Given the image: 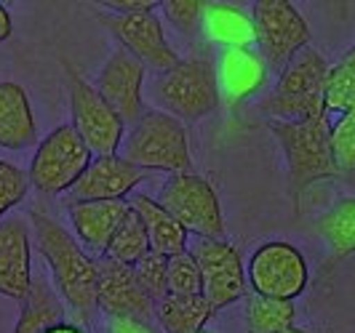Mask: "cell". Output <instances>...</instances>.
I'll use <instances>...</instances> for the list:
<instances>
[{
	"label": "cell",
	"instance_id": "6da1fadb",
	"mask_svg": "<svg viewBox=\"0 0 355 333\" xmlns=\"http://www.w3.org/2000/svg\"><path fill=\"white\" fill-rule=\"evenodd\" d=\"M30 224L35 237L37 253L51 272V282L56 294L62 296L64 307L78 320H91L96 312V278H99V262L89 256L78 237H72L53 216L46 210H30Z\"/></svg>",
	"mask_w": 355,
	"mask_h": 333
},
{
	"label": "cell",
	"instance_id": "7a4b0ae2",
	"mask_svg": "<svg viewBox=\"0 0 355 333\" xmlns=\"http://www.w3.org/2000/svg\"><path fill=\"white\" fill-rule=\"evenodd\" d=\"M270 134L281 144L286 160V179H288V197L294 213H300L302 195L323 179H337V165L329 147V115H320L302 123H284L267 120Z\"/></svg>",
	"mask_w": 355,
	"mask_h": 333
},
{
	"label": "cell",
	"instance_id": "3957f363",
	"mask_svg": "<svg viewBox=\"0 0 355 333\" xmlns=\"http://www.w3.org/2000/svg\"><path fill=\"white\" fill-rule=\"evenodd\" d=\"M150 99L155 102V109L177 118L184 125L198 123L209 118L219 105L216 70L203 56L182 59L177 67L153 78Z\"/></svg>",
	"mask_w": 355,
	"mask_h": 333
},
{
	"label": "cell",
	"instance_id": "277c9868",
	"mask_svg": "<svg viewBox=\"0 0 355 333\" xmlns=\"http://www.w3.org/2000/svg\"><path fill=\"white\" fill-rule=\"evenodd\" d=\"M123 158L139 165L142 171L184 174L193 171V152L187 125L160 112L147 109L134 125H128L123 136Z\"/></svg>",
	"mask_w": 355,
	"mask_h": 333
},
{
	"label": "cell",
	"instance_id": "5b68a950",
	"mask_svg": "<svg viewBox=\"0 0 355 333\" xmlns=\"http://www.w3.org/2000/svg\"><path fill=\"white\" fill-rule=\"evenodd\" d=\"M329 64L315 48H302L284 70L275 88L270 91L262 112L267 120H284V123H302L326 115L323 91H326Z\"/></svg>",
	"mask_w": 355,
	"mask_h": 333
},
{
	"label": "cell",
	"instance_id": "8992f818",
	"mask_svg": "<svg viewBox=\"0 0 355 333\" xmlns=\"http://www.w3.org/2000/svg\"><path fill=\"white\" fill-rule=\"evenodd\" d=\"M59 64L64 70V86L70 99V125L86 141L94 158L118 155V147L123 144L125 136V125L121 123V118L112 112V107L102 99L96 86L86 80V75L67 56H59Z\"/></svg>",
	"mask_w": 355,
	"mask_h": 333
},
{
	"label": "cell",
	"instance_id": "52a82bcc",
	"mask_svg": "<svg viewBox=\"0 0 355 333\" xmlns=\"http://www.w3.org/2000/svg\"><path fill=\"white\" fill-rule=\"evenodd\" d=\"M91 150L86 141L78 136V131L70 123L56 125L51 134H46L37 141L35 155L30 160V187H35L46 197L67 195L78 184V179L86 174L91 165Z\"/></svg>",
	"mask_w": 355,
	"mask_h": 333
},
{
	"label": "cell",
	"instance_id": "ba28073f",
	"mask_svg": "<svg viewBox=\"0 0 355 333\" xmlns=\"http://www.w3.org/2000/svg\"><path fill=\"white\" fill-rule=\"evenodd\" d=\"M155 200L187 229V235L225 237V232H227L214 184L196 171L168 176Z\"/></svg>",
	"mask_w": 355,
	"mask_h": 333
},
{
	"label": "cell",
	"instance_id": "9c48e42d",
	"mask_svg": "<svg viewBox=\"0 0 355 333\" xmlns=\"http://www.w3.org/2000/svg\"><path fill=\"white\" fill-rule=\"evenodd\" d=\"M246 280L257 296L294 301L307 291L310 269L304 253L288 240H265L246 264Z\"/></svg>",
	"mask_w": 355,
	"mask_h": 333
},
{
	"label": "cell",
	"instance_id": "30bf717a",
	"mask_svg": "<svg viewBox=\"0 0 355 333\" xmlns=\"http://www.w3.org/2000/svg\"><path fill=\"white\" fill-rule=\"evenodd\" d=\"M251 21L257 53L272 70H284L297 53L310 46V27L288 0H257Z\"/></svg>",
	"mask_w": 355,
	"mask_h": 333
},
{
	"label": "cell",
	"instance_id": "8fae6325",
	"mask_svg": "<svg viewBox=\"0 0 355 333\" xmlns=\"http://www.w3.org/2000/svg\"><path fill=\"white\" fill-rule=\"evenodd\" d=\"M187 251L200 267L203 296L214 307V312L249 296L246 264L241 259L238 246H232L227 237H196Z\"/></svg>",
	"mask_w": 355,
	"mask_h": 333
},
{
	"label": "cell",
	"instance_id": "7c38bea8",
	"mask_svg": "<svg viewBox=\"0 0 355 333\" xmlns=\"http://www.w3.org/2000/svg\"><path fill=\"white\" fill-rule=\"evenodd\" d=\"M96 17L110 30V35L118 40L121 48H125L134 59H139L144 67L155 70V75L171 70L182 62L179 53L171 48L166 30H163V21L155 11L153 14H128V17L99 11Z\"/></svg>",
	"mask_w": 355,
	"mask_h": 333
},
{
	"label": "cell",
	"instance_id": "4fadbf2b",
	"mask_svg": "<svg viewBox=\"0 0 355 333\" xmlns=\"http://www.w3.org/2000/svg\"><path fill=\"white\" fill-rule=\"evenodd\" d=\"M94 86L123 125H134L147 112V107H144V64L121 46L105 59Z\"/></svg>",
	"mask_w": 355,
	"mask_h": 333
},
{
	"label": "cell",
	"instance_id": "5bb4252c",
	"mask_svg": "<svg viewBox=\"0 0 355 333\" xmlns=\"http://www.w3.org/2000/svg\"><path fill=\"white\" fill-rule=\"evenodd\" d=\"M99 278H96V309L107 317H137L155 323V304L137 282L134 267L96 259Z\"/></svg>",
	"mask_w": 355,
	"mask_h": 333
},
{
	"label": "cell",
	"instance_id": "9a60e30c",
	"mask_svg": "<svg viewBox=\"0 0 355 333\" xmlns=\"http://www.w3.org/2000/svg\"><path fill=\"white\" fill-rule=\"evenodd\" d=\"M147 179V171L134 165L123 155L94 158L86 174L67 192L70 203H94V200H125Z\"/></svg>",
	"mask_w": 355,
	"mask_h": 333
},
{
	"label": "cell",
	"instance_id": "2e32d148",
	"mask_svg": "<svg viewBox=\"0 0 355 333\" xmlns=\"http://www.w3.org/2000/svg\"><path fill=\"white\" fill-rule=\"evenodd\" d=\"M33 235L19 216L0 222V296L24 301L33 288Z\"/></svg>",
	"mask_w": 355,
	"mask_h": 333
},
{
	"label": "cell",
	"instance_id": "e0dca14e",
	"mask_svg": "<svg viewBox=\"0 0 355 333\" xmlns=\"http://www.w3.org/2000/svg\"><path fill=\"white\" fill-rule=\"evenodd\" d=\"M214 70H216L219 102L227 109H238L257 91L265 88L270 67L254 48H225L216 56Z\"/></svg>",
	"mask_w": 355,
	"mask_h": 333
},
{
	"label": "cell",
	"instance_id": "ac0fdd59",
	"mask_svg": "<svg viewBox=\"0 0 355 333\" xmlns=\"http://www.w3.org/2000/svg\"><path fill=\"white\" fill-rule=\"evenodd\" d=\"M70 224L78 243L105 256L115 232L128 216V200H94V203H70Z\"/></svg>",
	"mask_w": 355,
	"mask_h": 333
},
{
	"label": "cell",
	"instance_id": "d6986e66",
	"mask_svg": "<svg viewBox=\"0 0 355 333\" xmlns=\"http://www.w3.org/2000/svg\"><path fill=\"white\" fill-rule=\"evenodd\" d=\"M33 144H37V125L27 91L19 83L0 80V147L21 152Z\"/></svg>",
	"mask_w": 355,
	"mask_h": 333
},
{
	"label": "cell",
	"instance_id": "ffe728a7",
	"mask_svg": "<svg viewBox=\"0 0 355 333\" xmlns=\"http://www.w3.org/2000/svg\"><path fill=\"white\" fill-rule=\"evenodd\" d=\"M128 208L142 219L147 237H150V251L163 253V256H177L190 248V235L179 224L168 210L160 206L150 195H131Z\"/></svg>",
	"mask_w": 355,
	"mask_h": 333
},
{
	"label": "cell",
	"instance_id": "44dd1931",
	"mask_svg": "<svg viewBox=\"0 0 355 333\" xmlns=\"http://www.w3.org/2000/svg\"><path fill=\"white\" fill-rule=\"evenodd\" d=\"M200 35L206 43L225 48H251L254 46V21L241 6L232 3H206L200 19Z\"/></svg>",
	"mask_w": 355,
	"mask_h": 333
},
{
	"label": "cell",
	"instance_id": "7402d4cb",
	"mask_svg": "<svg viewBox=\"0 0 355 333\" xmlns=\"http://www.w3.org/2000/svg\"><path fill=\"white\" fill-rule=\"evenodd\" d=\"M64 317H67V307L56 294L53 282L46 275H35L30 294L19 304V320L14 325V333H46L56 323H64Z\"/></svg>",
	"mask_w": 355,
	"mask_h": 333
},
{
	"label": "cell",
	"instance_id": "603a6c76",
	"mask_svg": "<svg viewBox=\"0 0 355 333\" xmlns=\"http://www.w3.org/2000/svg\"><path fill=\"white\" fill-rule=\"evenodd\" d=\"M315 232L326 240L329 246V269L345 262L347 256L355 253V197L345 195L337 197L329 208L318 213L315 219Z\"/></svg>",
	"mask_w": 355,
	"mask_h": 333
},
{
	"label": "cell",
	"instance_id": "cb8c5ba5",
	"mask_svg": "<svg viewBox=\"0 0 355 333\" xmlns=\"http://www.w3.org/2000/svg\"><path fill=\"white\" fill-rule=\"evenodd\" d=\"M216 315L206 296H168L155 304V325L160 333H200Z\"/></svg>",
	"mask_w": 355,
	"mask_h": 333
},
{
	"label": "cell",
	"instance_id": "d4e9b609",
	"mask_svg": "<svg viewBox=\"0 0 355 333\" xmlns=\"http://www.w3.org/2000/svg\"><path fill=\"white\" fill-rule=\"evenodd\" d=\"M297 307L294 301H278L249 294L243 307V325L246 333H286L294 328Z\"/></svg>",
	"mask_w": 355,
	"mask_h": 333
},
{
	"label": "cell",
	"instance_id": "484cf974",
	"mask_svg": "<svg viewBox=\"0 0 355 333\" xmlns=\"http://www.w3.org/2000/svg\"><path fill=\"white\" fill-rule=\"evenodd\" d=\"M147 253H150V237H147V229H144L142 219L128 208V216L123 219L121 229L115 232L112 243L107 246L105 259L125 264V267H134L137 262H142Z\"/></svg>",
	"mask_w": 355,
	"mask_h": 333
},
{
	"label": "cell",
	"instance_id": "4316f807",
	"mask_svg": "<svg viewBox=\"0 0 355 333\" xmlns=\"http://www.w3.org/2000/svg\"><path fill=\"white\" fill-rule=\"evenodd\" d=\"M323 107L329 112H350L355 109V67L339 59L326 75V91H323Z\"/></svg>",
	"mask_w": 355,
	"mask_h": 333
},
{
	"label": "cell",
	"instance_id": "83f0119b",
	"mask_svg": "<svg viewBox=\"0 0 355 333\" xmlns=\"http://www.w3.org/2000/svg\"><path fill=\"white\" fill-rule=\"evenodd\" d=\"M168 294L171 296H203V275L190 251L168 256Z\"/></svg>",
	"mask_w": 355,
	"mask_h": 333
},
{
	"label": "cell",
	"instance_id": "f1b7e54d",
	"mask_svg": "<svg viewBox=\"0 0 355 333\" xmlns=\"http://www.w3.org/2000/svg\"><path fill=\"white\" fill-rule=\"evenodd\" d=\"M329 147L337 174H355V109L339 115L329 131Z\"/></svg>",
	"mask_w": 355,
	"mask_h": 333
},
{
	"label": "cell",
	"instance_id": "f546056e",
	"mask_svg": "<svg viewBox=\"0 0 355 333\" xmlns=\"http://www.w3.org/2000/svg\"><path fill=\"white\" fill-rule=\"evenodd\" d=\"M134 275L139 288L153 298V304L168 296V256L150 251L142 262L134 264Z\"/></svg>",
	"mask_w": 355,
	"mask_h": 333
},
{
	"label": "cell",
	"instance_id": "4dcf8cb0",
	"mask_svg": "<svg viewBox=\"0 0 355 333\" xmlns=\"http://www.w3.org/2000/svg\"><path fill=\"white\" fill-rule=\"evenodd\" d=\"M206 3L209 0H163L160 11L179 35L190 37L200 33V19L206 11Z\"/></svg>",
	"mask_w": 355,
	"mask_h": 333
},
{
	"label": "cell",
	"instance_id": "1f68e13d",
	"mask_svg": "<svg viewBox=\"0 0 355 333\" xmlns=\"http://www.w3.org/2000/svg\"><path fill=\"white\" fill-rule=\"evenodd\" d=\"M27 190H30L27 174L14 163L0 158V222L6 219L8 210H14L27 197Z\"/></svg>",
	"mask_w": 355,
	"mask_h": 333
},
{
	"label": "cell",
	"instance_id": "d6a6232c",
	"mask_svg": "<svg viewBox=\"0 0 355 333\" xmlns=\"http://www.w3.org/2000/svg\"><path fill=\"white\" fill-rule=\"evenodd\" d=\"M99 6H105L107 14H121V17H128V14H153L155 8H160V3H155V0H105Z\"/></svg>",
	"mask_w": 355,
	"mask_h": 333
},
{
	"label": "cell",
	"instance_id": "836d02e7",
	"mask_svg": "<svg viewBox=\"0 0 355 333\" xmlns=\"http://www.w3.org/2000/svg\"><path fill=\"white\" fill-rule=\"evenodd\" d=\"M107 333H160V328L137 317H107Z\"/></svg>",
	"mask_w": 355,
	"mask_h": 333
},
{
	"label": "cell",
	"instance_id": "e575fe53",
	"mask_svg": "<svg viewBox=\"0 0 355 333\" xmlns=\"http://www.w3.org/2000/svg\"><path fill=\"white\" fill-rule=\"evenodd\" d=\"M11 30H14V21H11V14H8V8H6V6L0 3V43L11 37Z\"/></svg>",
	"mask_w": 355,
	"mask_h": 333
},
{
	"label": "cell",
	"instance_id": "d590c367",
	"mask_svg": "<svg viewBox=\"0 0 355 333\" xmlns=\"http://www.w3.org/2000/svg\"><path fill=\"white\" fill-rule=\"evenodd\" d=\"M46 333H89L83 325H78V323H70V320H64V323H56L51 325Z\"/></svg>",
	"mask_w": 355,
	"mask_h": 333
},
{
	"label": "cell",
	"instance_id": "8d00e7d4",
	"mask_svg": "<svg viewBox=\"0 0 355 333\" xmlns=\"http://www.w3.org/2000/svg\"><path fill=\"white\" fill-rule=\"evenodd\" d=\"M342 62H347V64H353V67H355V46L347 53H345V56H342Z\"/></svg>",
	"mask_w": 355,
	"mask_h": 333
},
{
	"label": "cell",
	"instance_id": "74e56055",
	"mask_svg": "<svg viewBox=\"0 0 355 333\" xmlns=\"http://www.w3.org/2000/svg\"><path fill=\"white\" fill-rule=\"evenodd\" d=\"M286 333H310V331H304V328H300V325H294V328H288Z\"/></svg>",
	"mask_w": 355,
	"mask_h": 333
},
{
	"label": "cell",
	"instance_id": "f35d334b",
	"mask_svg": "<svg viewBox=\"0 0 355 333\" xmlns=\"http://www.w3.org/2000/svg\"><path fill=\"white\" fill-rule=\"evenodd\" d=\"M200 333H216V331H200Z\"/></svg>",
	"mask_w": 355,
	"mask_h": 333
}]
</instances>
